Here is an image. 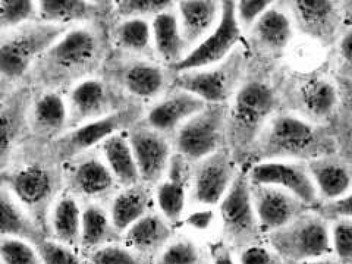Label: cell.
<instances>
[{"label":"cell","mask_w":352,"mask_h":264,"mask_svg":"<svg viewBox=\"0 0 352 264\" xmlns=\"http://www.w3.org/2000/svg\"><path fill=\"white\" fill-rule=\"evenodd\" d=\"M237 165L227 147L191 163L190 201L217 204L239 173Z\"/></svg>","instance_id":"obj_13"},{"label":"cell","mask_w":352,"mask_h":264,"mask_svg":"<svg viewBox=\"0 0 352 264\" xmlns=\"http://www.w3.org/2000/svg\"><path fill=\"white\" fill-rule=\"evenodd\" d=\"M172 236V230L156 214H146L124 233L126 245L143 259L157 255Z\"/></svg>","instance_id":"obj_27"},{"label":"cell","mask_w":352,"mask_h":264,"mask_svg":"<svg viewBox=\"0 0 352 264\" xmlns=\"http://www.w3.org/2000/svg\"><path fill=\"white\" fill-rule=\"evenodd\" d=\"M155 264H208L202 250L192 241L182 239L165 250Z\"/></svg>","instance_id":"obj_39"},{"label":"cell","mask_w":352,"mask_h":264,"mask_svg":"<svg viewBox=\"0 0 352 264\" xmlns=\"http://www.w3.org/2000/svg\"><path fill=\"white\" fill-rule=\"evenodd\" d=\"M10 194L7 189L3 188L0 194L2 236L23 240L34 246L46 237L43 230L21 210Z\"/></svg>","instance_id":"obj_32"},{"label":"cell","mask_w":352,"mask_h":264,"mask_svg":"<svg viewBox=\"0 0 352 264\" xmlns=\"http://www.w3.org/2000/svg\"><path fill=\"white\" fill-rule=\"evenodd\" d=\"M55 164L43 159L3 173L8 190L37 219L43 218L58 189Z\"/></svg>","instance_id":"obj_12"},{"label":"cell","mask_w":352,"mask_h":264,"mask_svg":"<svg viewBox=\"0 0 352 264\" xmlns=\"http://www.w3.org/2000/svg\"><path fill=\"white\" fill-rule=\"evenodd\" d=\"M332 246L342 264H352V219L336 220L331 231Z\"/></svg>","instance_id":"obj_43"},{"label":"cell","mask_w":352,"mask_h":264,"mask_svg":"<svg viewBox=\"0 0 352 264\" xmlns=\"http://www.w3.org/2000/svg\"><path fill=\"white\" fill-rule=\"evenodd\" d=\"M168 179L160 184L157 190V201L165 217L177 223L182 217L186 187L190 180L191 163L181 154L175 153L170 158Z\"/></svg>","instance_id":"obj_25"},{"label":"cell","mask_w":352,"mask_h":264,"mask_svg":"<svg viewBox=\"0 0 352 264\" xmlns=\"http://www.w3.org/2000/svg\"><path fill=\"white\" fill-rule=\"evenodd\" d=\"M127 138L140 180L148 186L157 184L169 167L172 157L169 138L151 127L143 118L128 130Z\"/></svg>","instance_id":"obj_16"},{"label":"cell","mask_w":352,"mask_h":264,"mask_svg":"<svg viewBox=\"0 0 352 264\" xmlns=\"http://www.w3.org/2000/svg\"><path fill=\"white\" fill-rule=\"evenodd\" d=\"M250 193L263 234H269L288 225L311 209L279 187L250 183Z\"/></svg>","instance_id":"obj_17"},{"label":"cell","mask_w":352,"mask_h":264,"mask_svg":"<svg viewBox=\"0 0 352 264\" xmlns=\"http://www.w3.org/2000/svg\"><path fill=\"white\" fill-rule=\"evenodd\" d=\"M145 259L128 248L109 245L91 251L90 264H146Z\"/></svg>","instance_id":"obj_42"},{"label":"cell","mask_w":352,"mask_h":264,"mask_svg":"<svg viewBox=\"0 0 352 264\" xmlns=\"http://www.w3.org/2000/svg\"><path fill=\"white\" fill-rule=\"evenodd\" d=\"M225 243L234 252L261 246L263 232L252 201L248 172L239 171L220 208Z\"/></svg>","instance_id":"obj_8"},{"label":"cell","mask_w":352,"mask_h":264,"mask_svg":"<svg viewBox=\"0 0 352 264\" xmlns=\"http://www.w3.org/2000/svg\"><path fill=\"white\" fill-rule=\"evenodd\" d=\"M213 264H235L230 248L224 241L211 242L208 246Z\"/></svg>","instance_id":"obj_47"},{"label":"cell","mask_w":352,"mask_h":264,"mask_svg":"<svg viewBox=\"0 0 352 264\" xmlns=\"http://www.w3.org/2000/svg\"><path fill=\"white\" fill-rule=\"evenodd\" d=\"M144 113V104L135 102L113 114L66 131L43 148L42 157L55 164L71 162L110 136L128 131Z\"/></svg>","instance_id":"obj_4"},{"label":"cell","mask_w":352,"mask_h":264,"mask_svg":"<svg viewBox=\"0 0 352 264\" xmlns=\"http://www.w3.org/2000/svg\"><path fill=\"white\" fill-rule=\"evenodd\" d=\"M75 25L35 20L1 31V96L23 82L32 66L42 54Z\"/></svg>","instance_id":"obj_3"},{"label":"cell","mask_w":352,"mask_h":264,"mask_svg":"<svg viewBox=\"0 0 352 264\" xmlns=\"http://www.w3.org/2000/svg\"><path fill=\"white\" fill-rule=\"evenodd\" d=\"M135 102L144 104L169 91L174 74L153 60L131 56L112 50L96 74Z\"/></svg>","instance_id":"obj_6"},{"label":"cell","mask_w":352,"mask_h":264,"mask_svg":"<svg viewBox=\"0 0 352 264\" xmlns=\"http://www.w3.org/2000/svg\"><path fill=\"white\" fill-rule=\"evenodd\" d=\"M151 201L149 186L138 184L126 187L114 198L111 221L120 235L146 214Z\"/></svg>","instance_id":"obj_28"},{"label":"cell","mask_w":352,"mask_h":264,"mask_svg":"<svg viewBox=\"0 0 352 264\" xmlns=\"http://www.w3.org/2000/svg\"><path fill=\"white\" fill-rule=\"evenodd\" d=\"M317 138L315 129L305 121L286 114L274 116L253 143L242 170L248 172L254 165L273 159L310 156Z\"/></svg>","instance_id":"obj_5"},{"label":"cell","mask_w":352,"mask_h":264,"mask_svg":"<svg viewBox=\"0 0 352 264\" xmlns=\"http://www.w3.org/2000/svg\"><path fill=\"white\" fill-rule=\"evenodd\" d=\"M307 169L318 194L327 202L339 199L352 190V171L343 164L316 160Z\"/></svg>","instance_id":"obj_31"},{"label":"cell","mask_w":352,"mask_h":264,"mask_svg":"<svg viewBox=\"0 0 352 264\" xmlns=\"http://www.w3.org/2000/svg\"><path fill=\"white\" fill-rule=\"evenodd\" d=\"M120 234L110 221L104 209L98 206H87L82 213L81 246L93 251L116 243Z\"/></svg>","instance_id":"obj_34"},{"label":"cell","mask_w":352,"mask_h":264,"mask_svg":"<svg viewBox=\"0 0 352 264\" xmlns=\"http://www.w3.org/2000/svg\"><path fill=\"white\" fill-rule=\"evenodd\" d=\"M100 145L108 167L117 182L126 187L139 184L140 175L127 136L120 132Z\"/></svg>","instance_id":"obj_30"},{"label":"cell","mask_w":352,"mask_h":264,"mask_svg":"<svg viewBox=\"0 0 352 264\" xmlns=\"http://www.w3.org/2000/svg\"><path fill=\"white\" fill-rule=\"evenodd\" d=\"M174 3L172 1H152V0H120L113 2L112 21L128 19L154 16L170 10Z\"/></svg>","instance_id":"obj_38"},{"label":"cell","mask_w":352,"mask_h":264,"mask_svg":"<svg viewBox=\"0 0 352 264\" xmlns=\"http://www.w3.org/2000/svg\"><path fill=\"white\" fill-rule=\"evenodd\" d=\"M248 47L257 63L269 57H278L293 38L290 19L283 11L269 8L250 29Z\"/></svg>","instance_id":"obj_19"},{"label":"cell","mask_w":352,"mask_h":264,"mask_svg":"<svg viewBox=\"0 0 352 264\" xmlns=\"http://www.w3.org/2000/svg\"><path fill=\"white\" fill-rule=\"evenodd\" d=\"M39 91L24 81L1 96L0 106V162L3 170L16 147L29 137L28 117L31 105Z\"/></svg>","instance_id":"obj_14"},{"label":"cell","mask_w":352,"mask_h":264,"mask_svg":"<svg viewBox=\"0 0 352 264\" xmlns=\"http://www.w3.org/2000/svg\"><path fill=\"white\" fill-rule=\"evenodd\" d=\"M44 264H90L72 248L60 242L44 239L34 245Z\"/></svg>","instance_id":"obj_41"},{"label":"cell","mask_w":352,"mask_h":264,"mask_svg":"<svg viewBox=\"0 0 352 264\" xmlns=\"http://www.w3.org/2000/svg\"><path fill=\"white\" fill-rule=\"evenodd\" d=\"M220 3L218 1L179 3L182 35L189 47L211 27Z\"/></svg>","instance_id":"obj_36"},{"label":"cell","mask_w":352,"mask_h":264,"mask_svg":"<svg viewBox=\"0 0 352 264\" xmlns=\"http://www.w3.org/2000/svg\"><path fill=\"white\" fill-rule=\"evenodd\" d=\"M109 38L113 51L131 56L154 60L151 28L143 18H128L111 21Z\"/></svg>","instance_id":"obj_26"},{"label":"cell","mask_w":352,"mask_h":264,"mask_svg":"<svg viewBox=\"0 0 352 264\" xmlns=\"http://www.w3.org/2000/svg\"><path fill=\"white\" fill-rule=\"evenodd\" d=\"M273 1H241L236 6L238 21L245 30L251 28L261 15L266 11Z\"/></svg>","instance_id":"obj_45"},{"label":"cell","mask_w":352,"mask_h":264,"mask_svg":"<svg viewBox=\"0 0 352 264\" xmlns=\"http://www.w3.org/2000/svg\"><path fill=\"white\" fill-rule=\"evenodd\" d=\"M297 96L307 113L321 118L331 115L338 101L334 85L322 77L302 81L297 88Z\"/></svg>","instance_id":"obj_35"},{"label":"cell","mask_w":352,"mask_h":264,"mask_svg":"<svg viewBox=\"0 0 352 264\" xmlns=\"http://www.w3.org/2000/svg\"><path fill=\"white\" fill-rule=\"evenodd\" d=\"M67 121L63 94L39 91L30 109L29 137L44 148L65 133L67 130Z\"/></svg>","instance_id":"obj_20"},{"label":"cell","mask_w":352,"mask_h":264,"mask_svg":"<svg viewBox=\"0 0 352 264\" xmlns=\"http://www.w3.org/2000/svg\"><path fill=\"white\" fill-rule=\"evenodd\" d=\"M38 20V3L32 0H1L0 29H13L26 22Z\"/></svg>","instance_id":"obj_37"},{"label":"cell","mask_w":352,"mask_h":264,"mask_svg":"<svg viewBox=\"0 0 352 264\" xmlns=\"http://www.w3.org/2000/svg\"><path fill=\"white\" fill-rule=\"evenodd\" d=\"M78 158L69 174L73 192L90 198L102 197L111 192L117 180L108 165L96 156Z\"/></svg>","instance_id":"obj_24"},{"label":"cell","mask_w":352,"mask_h":264,"mask_svg":"<svg viewBox=\"0 0 352 264\" xmlns=\"http://www.w3.org/2000/svg\"><path fill=\"white\" fill-rule=\"evenodd\" d=\"M297 25L304 34L320 42L331 41L341 23L336 3L327 0H304L289 3Z\"/></svg>","instance_id":"obj_21"},{"label":"cell","mask_w":352,"mask_h":264,"mask_svg":"<svg viewBox=\"0 0 352 264\" xmlns=\"http://www.w3.org/2000/svg\"><path fill=\"white\" fill-rule=\"evenodd\" d=\"M37 3L38 20L52 23L75 25L113 19V1L41 0Z\"/></svg>","instance_id":"obj_23"},{"label":"cell","mask_w":352,"mask_h":264,"mask_svg":"<svg viewBox=\"0 0 352 264\" xmlns=\"http://www.w3.org/2000/svg\"><path fill=\"white\" fill-rule=\"evenodd\" d=\"M65 100L68 116L66 131L106 117L138 102L131 100L97 74L72 86Z\"/></svg>","instance_id":"obj_11"},{"label":"cell","mask_w":352,"mask_h":264,"mask_svg":"<svg viewBox=\"0 0 352 264\" xmlns=\"http://www.w3.org/2000/svg\"><path fill=\"white\" fill-rule=\"evenodd\" d=\"M248 53L239 47L216 68L202 72H185L174 76L170 90L179 89L194 94L207 104L226 103L248 71Z\"/></svg>","instance_id":"obj_9"},{"label":"cell","mask_w":352,"mask_h":264,"mask_svg":"<svg viewBox=\"0 0 352 264\" xmlns=\"http://www.w3.org/2000/svg\"><path fill=\"white\" fill-rule=\"evenodd\" d=\"M241 264H287L276 252L262 246L249 248L241 253Z\"/></svg>","instance_id":"obj_46"},{"label":"cell","mask_w":352,"mask_h":264,"mask_svg":"<svg viewBox=\"0 0 352 264\" xmlns=\"http://www.w3.org/2000/svg\"><path fill=\"white\" fill-rule=\"evenodd\" d=\"M248 175L251 184L279 187L307 205H317L318 192L308 169L299 164L268 162L252 166Z\"/></svg>","instance_id":"obj_18"},{"label":"cell","mask_w":352,"mask_h":264,"mask_svg":"<svg viewBox=\"0 0 352 264\" xmlns=\"http://www.w3.org/2000/svg\"><path fill=\"white\" fill-rule=\"evenodd\" d=\"M241 84L228 109L226 145L240 166L279 105L274 88L256 71Z\"/></svg>","instance_id":"obj_2"},{"label":"cell","mask_w":352,"mask_h":264,"mask_svg":"<svg viewBox=\"0 0 352 264\" xmlns=\"http://www.w3.org/2000/svg\"><path fill=\"white\" fill-rule=\"evenodd\" d=\"M111 21L75 25L32 66L24 81L39 91L67 92L80 81L95 76L112 52Z\"/></svg>","instance_id":"obj_1"},{"label":"cell","mask_w":352,"mask_h":264,"mask_svg":"<svg viewBox=\"0 0 352 264\" xmlns=\"http://www.w3.org/2000/svg\"><path fill=\"white\" fill-rule=\"evenodd\" d=\"M270 245L286 263L321 259L331 252V232L322 216L307 212L268 235Z\"/></svg>","instance_id":"obj_7"},{"label":"cell","mask_w":352,"mask_h":264,"mask_svg":"<svg viewBox=\"0 0 352 264\" xmlns=\"http://www.w3.org/2000/svg\"><path fill=\"white\" fill-rule=\"evenodd\" d=\"M340 57L347 63L352 65V30L348 31L339 43Z\"/></svg>","instance_id":"obj_48"},{"label":"cell","mask_w":352,"mask_h":264,"mask_svg":"<svg viewBox=\"0 0 352 264\" xmlns=\"http://www.w3.org/2000/svg\"><path fill=\"white\" fill-rule=\"evenodd\" d=\"M0 250L3 264H44L35 247L23 240L3 237Z\"/></svg>","instance_id":"obj_40"},{"label":"cell","mask_w":352,"mask_h":264,"mask_svg":"<svg viewBox=\"0 0 352 264\" xmlns=\"http://www.w3.org/2000/svg\"><path fill=\"white\" fill-rule=\"evenodd\" d=\"M162 101L153 106L143 119L153 129L173 138L182 120L192 117L206 107L202 98L179 89L168 91Z\"/></svg>","instance_id":"obj_22"},{"label":"cell","mask_w":352,"mask_h":264,"mask_svg":"<svg viewBox=\"0 0 352 264\" xmlns=\"http://www.w3.org/2000/svg\"><path fill=\"white\" fill-rule=\"evenodd\" d=\"M152 32L154 50L162 60L169 66L183 60V53L189 46L182 35L177 18L170 10L154 16Z\"/></svg>","instance_id":"obj_29"},{"label":"cell","mask_w":352,"mask_h":264,"mask_svg":"<svg viewBox=\"0 0 352 264\" xmlns=\"http://www.w3.org/2000/svg\"><path fill=\"white\" fill-rule=\"evenodd\" d=\"M287 264H335V263L330 260L321 258L301 263H291Z\"/></svg>","instance_id":"obj_49"},{"label":"cell","mask_w":352,"mask_h":264,"mask_svg":"<svg viewBox=\"0 0 352 264\" xmlns=\"http://www.w3.org/2000/svg\"><path fill=\"white\" fill-rule=\"evenodd\" d=\"M227 103L207 104L176 131L173 138L176 153L190 163L227 147Z\"/></svg>","instance_id":"obj_10"},{"label":"cell","mask_w":352,"mask_h":264,"mask_svg":"<svg viewBox=\"0 0 352 264\" xmlns=\"http://www.w3.org/2000/svg\"><path fill=\"white\" fill-rule=\"evenodd\" d=\"M221 6V20L212 34L182 60L168 66L174 75L223 60L239 41L241 29L236 15V3L223 1Z\"/></svg>","instance_id":"obj_15"},{"label":"cell","mask_w":352,"mask_h":264,"mask_svg":"<svg viewBox=\"0 0 352 264\" xmlns=\"http://www.w3.org/2000/svg\"><path fill=\"white\" fill-rule=\"evenodd\" d=\"M317 213L326 220L352 219V190L339 199L319 206Z\"/></svg>","instance_id":"obj_44"},{"label":"cell","mask_w":352,"mask_h":264,"mask_svg":"<svg viewBox=\"0 0 352 264\" xmlns=\"http://www.w3.org/2000/svg\"><path fill=\"white\" fill-rule=\"evenodd\" d=\"M51 224L55 241L72 248L81 245L82 213L72 196L64 195L55 204Z\"/></svg>","instance_id":"obj_33"}]
</instances>
